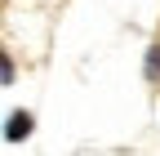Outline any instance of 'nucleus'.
<instances>
[{"instance_id":"7ed1b4c3","label":"nucleus","mask_w":160,"mask_h":156,"mask_svg":"<svg viewBox=\"0 0 160 156\" xmlns=\"http://www.w3.org/2000/svg\"><path fill=\"white\" fill-rule=\"evenodd\" d=\"M0 81L13 85V63H9V58H0Z\"/></svg>"},{"instance_id":"f257e3e1","label":"nucleus","mask_w":160,"mask_h":156,"mask_svg":"<svg viewBox=\"0 0 160 156\" xmlns=\"http://www.w3.org/2000/svg\"><path fill=\"white\" fill-rule=\"evenodd\" d=\"M27 134H31V116H27V112H13V116H9L5 138H9V143H18V138H27Z\"/></svg>"},{"instance_id":"f03ea898","label":"nucleus","mask_w":160,"mask_h":156,"mask_svg":"<svg viewBox=\"0 0 160 156\" xmlns=\"http://www.w3.org/2000/svg\"><path fill=\"white\" fill-rule=\"evenodd\" d=\"M147 76H151V81L160 76V45H151V54H147Z\"/></svg>"}]
</instances>
